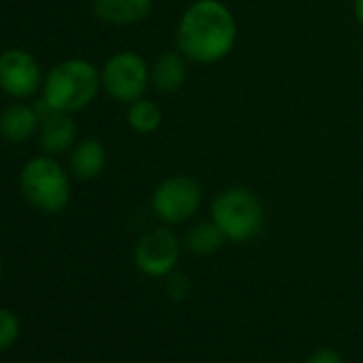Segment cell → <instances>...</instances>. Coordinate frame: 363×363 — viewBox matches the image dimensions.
<instances>
[{
    "label": "cell",
    "mask_w": 363,
    "mask_h": 363,
    "mask_svg": "<svg viewBox=\"0 0 363 363\" xmlns=\"http://www.w3.org/2000/svg\"><path fill=\"white\" fill-rule=\"evenodd\" d=\"M154 0H92L94 16L109 26H135L147 20Z\"/></svg>",
    "instance_id": "obj_10"
},
{
    "label": "cell",
    "mask_w": 363,
    "mask_h": 363,
    "mask_svg": "<svg viewBox=\"0 0 363 363\" xmlns=\"http://www.w3.org/2000/svg\"><path fill=\"white\" fill-rule=\"evenodd\" d=\"M210 218L225 233L227 242L248 244L265 227V208L252 189L229 186L212 199Z\"/></svg>",
    "instance_id": "obj_3"
},
{
    "label": "cell",
    "mask_w": 363,
    "mask_h": 363,
    "mask_svg": "<svg viewBox=\"0 0 363 363\" xmlns=\"http://www.w3.org/2000/svg\"><path fill=\"white\" fill-rule=\"evenodd\" d=\"M175 43L191 65H216L238 43V20L223 0H193L177 20Z\"/></svg>",
    "instance_id": "obj_1"
},
{
    "label": "cell",
    "mask_w": 363,
    "mask_h": 363,
    "mask_svg": "<svg viewBox=\"0 0 363 363\" xmlns=\"http://www.w3.org/2000/svg\"><path fill=\"white\" fill-rule=\"evenodd\" d=\"M3 269H5V267H3V259H0V278H3Z\"/></svg>",
    "instance_id": "obj_20"
},
{
    "label": "cell",
    "mask_w": 363,
    "mask_h": 363,
    "mask_svg": "<svg viewBox=\"0 0 363 363\" xmlns=\"http://www.w3.org/2000/svg\"><path fill=\"white\" fill-rule=\"evenodd\" d=\"M189 58L175 50H164L150 65V86L158 94H177L189 82Z\"/></svg>",
    "instance_id": "obj_9"
},
{
    "label": "cell",
    "mask_w": 363,
    "mask_h": 363,
    "mask_svg": "<svg viewBox=\"0 0 363 363\" xmlns=\"http://www.w3.org/2000/svg\"><path fill=\"white\" fill-rule=\"evenodd\" d=\"M303 363H346V361L337 350L323 346V348H316L314 352H310Z\"/></svg>",
    "instance_id": "obj_18"
},
{
    "label": "cell",
    "mask_w": 363,
    "mask_h": 363,
    "mask_svg": "<svg viewBox=\"0 0 363 363\" xmlns=\"http://www.w3.org/2000/svg\"><path fill=\"white\" fill-rule=\"evenodd\" d=\"M41 126V116L35 107L11 105L0 113V135L11 143H24Z\"/></svg>",
    "instance_id": "obj_14"
},
{
    "label": "cell",
    "mask_w": 363,
    "mask_h": 363,
    "mask_svg": "<svg viewBox=\"0 0 363 363\" xmlns=\"http://www.w3.org/2000/svg\"><path fill=\"white\" fill-rule=\"evenodd\" d=\"M24 199L43 214H60L71 201V177L54 156H37L22 167Z\"/></svg>",
    "instance_id": "obj_4"
},
{
    "label": "cell",
    "mask_w": 363,
    "mask_h": 363,
    "mask_svg": "<svg viewBox=\"0 0 363 363\" xmlns=\"http://www.w3.org/2000/svg\"><path fill=\"white\" fill-rule=\"evenodd\" d=\"M43 86V73L37 58L20 48L0 54V88L13 99H28Z\"/></svg>",
    "instance_id": "obj_8"
},
{
    "label": "cell",
    "mask_w": 363,
    "mask_h": 363,
    "mask_svg": "<svg viewBox=\"0 0 363 363\" xmlns=\"http://www.w3.org/2000/svg\"><path fill=\"white\" fill-rule=\"evenodd\" d=\"M75 139H77V124L73 120V113L52 111L41 120L39 143L45 154L50 156L65 154L75 145Z\"/></svg>",
    "instance_id": "obj_11"
},
{
    "label": "cell",
    "mask_w": 363,
    "mask_h": 363,
    "mask_svg": "<svg viewBox=\"0 0 363 363\" xmlns=\"http://www.w3.org/2000/svg\"><path fill=\"white\" fill-rule=\"evenodd\" d=\"M101 88V71L92 62L69 58L48 73L43 82V99L54 111L77 113L92 105Z\"/></svg>",
    "instance_id": "obj_2"
},
{
    "label": "cell",
    "mask_w": 363,
    "mask_h": 363,
    "mask_svg": "<svg viewBox=\"0 0 363 363\" xmlns=\"http://www.w3.org/2000/svg\"><path fill=\"white\" fill-rule=\"evenodd\" d=\"M182 252H184L182 238L173 231V227L160 225L145 231L137 240L133 248V261L143 276L167 278L177 269Z\"/></svg>",
    "instance_id": "obj_7"
},
{
    "label": "cell",
    "mask_w": 363,
    "mask_h": 363,
    "mask_svg": "<svg viewBox=\"0 0 363 363\" xmlns=\"http://www.w3.org/2000/svg\"><path fill=\"white\" fill-rule=\"evenodd\" d=\"M107 164V150L96 137H86L77 141L69 156V169L75 179L90 182L103 173Z\"/></svg>",
    "instance_id": "obj_12"
},
{
    "label": "cell",
    "mask_w": 363,
    "mask_h": 363,
    "mask_svg": "<svg viewBox=\"0 0 363 363\" xmlns=\"http://www.w3.org/2000/svg\"><path fill=\"white\" fill-rule=\"evenodd\" d=\"M225 242H227L225 233L218 229V225L212 218L193 223L184 231V235H182V246H184V252H189V255H193L197 259L214 257L225 246Z\"/></svg>",
    "instance_id": "obj_13"
},
{
    "label": "cell",
    "mask_w": 363,
    "mask_h": 363,
    "mask_svg": "<svg viewBox=\"0 0 363 363\" xmlns=\"http://www.w3.org/2000/svg\"><path fill=\"white\" fill-rule=\"evenodd\" d=\"M352 16H354L357 24L363 28V0H354L352 3Z\"/></svg>",
    "instance_id": "obj_19"
},
{
    "label": "cell",
    "mask_w": 363,
    "mask_h": 363,
    "mask_svg": "<svg viewBox=\"0 0 363 363\" xmlns=\"http://www.w3.org/2000/svg\"><path fill=\"white\" fill-rule=\"evenodd\" d=\"M203 186L191 175H169L152 191L150 208L160 225L179 227L191 223L203 206Z\"/></svg>",
    "instance_id": "obj_5"
},
{
    "label": "cell",
    "mask_w": 363,
    "mask_h": 363,
    "mask_svg": "<svg viewBox=\"0 0 363 363\" xmlns=\"http://www.w3.org/2000/svg\"><path fill=\"white\" fill-rule=\"evenodd\" d=\"M22 333V323L20 316L9 310V308H0V352H7Z\"/></svg>",
    "instance_id": "obj_16"
},
{
    "label": "cell",
    "mask_w": 363,
    "mask_h": 363,
    "mask_svg": "<svg viewBox=\"0 0 363 363\" xmlns=\"http://www.w3.org/2000/svg\"><path fill=\"white\" fill-rule=\"evenodd\" d=\"M101 84L109 99L130 105L150 88V65L137 52H116L101 69Z\"/></svg>",
    "instance_id": "obj_6"
},
{
    "label": "cell",
    "mask_w": 363,
    "mask_h": 363,
    "mask_svg": "<svg viewBox=\"0 0 363 363\" xmlns=\"http://www.w3.org/2000/svg\"><path fill=\"white\" fill-rule=\"evenodd\" d=\"M164 291L167 295L173 299V301H184L191 291H193V282L186 274H182V272H173L164 278Z\"/></svg>",
    "instance_id": "obj_17"
},
{
    "label": "cell",
    "mask_w": 363,
    "mask_h": 363,
    "mask_svg": "<svg viewBox=\"0 0 363 363\" xmlns=\"http://www.w3.org/2000/svg\"><path fill=\"white\" fill-rule=\"evenodd\" d=\"M126 122H128L130 130H135L137 135H152L162 124V111L154 101L141 96L128 105Z\"/></svg>",
    "instance_id": "obj_15"
}]
</instances>
